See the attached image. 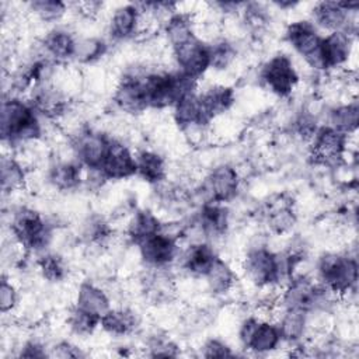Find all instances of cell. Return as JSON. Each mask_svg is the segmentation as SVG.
I'll return each instance as SVG.
<instances>
[{"mask_svg":"<svg viewBox=\"0 0 359 359\" xmlns=\"http://www.w3.org/2000/svg\"><path fill=\"white\" fill-rule=\"evenodd\" d=\"M41 135L38 112L29 101L18 97L4 98L1 104V137L4 143H24Z\"/></svg>","mask_w":359,"mask_h":359,"instance_id":"6da1fadb","label":"cell"},{"mask_svg":"<svg viewBox=\"0 0 359 359\" xmlns=\"http://www.w3.org/2000/svg\"><path fill=\"white\" fill-rule=\"evenodd\" d=\"M247 278L257 286L279 283L290 276V268L285 257L276 255L265 247L251 248L244 258Z\"/></svg>","mask_w":359,"mask_h":359,"instance_id":"7a4b0ae2","label":"cell"},{"mask_svg":"<svg viewBox=\"0 0 359 359\" xmlns=\"http://www.w3.org/2000/svg\"><path fill=\"white\" fill-rule=\"evenodd\" d=\"M10 230L18 245L29 251L43 250L52 237L50 226L46 220L29 208H18L14 212Z\"/></svg>","mask_w":359,"mask_h":359,"instance_id":"3957f363","label":"cell"},{"mask_svg":"<svg viewBox=\"0 0 359 359\" xmlns=\"http://www.w3.org/2000/svg\"><path fill=\"white\" fill-rule=\"evenodd\" d=\"M318 273L327 290L346 293L356 285L358 264L349 257L327 254L320 259Z\"/></svg>","mask_w":359,"mask_h":359,"instance_id":"277c9868","label":"cell"},{"mask_svg":"<svg viewBox=\"0 0 359 359\" xmlns=\"http://www.w3.org/2000/svg\"><path fill=\"white\" fill-rule=\"evenodd\" d=\"M286 39L292 48L313 69L323 70V36L318 35L314 25L309 21H294L286 29Z\"/></svg>","mask_w":359,"mask_h":359,"instance_id":"5b68a950","label":"cell"},{"mask_svg":"<svg viewBox=\"0 0 359 359\" xmlns=\"http://www.w3.org/2000/svg\"><path fill=\"white\" fill-rule=\"evenodd\" d=\"M261 79L273 94L287 97L294 90L299 74L289 56L275 55L262 66Z\"/></svg>","mask_w":359,"mask_h":359,"instance_id":"8992f818","label":"cell"},{"mask_svg":"<svg viewBox=\"0 0 359 359\" xmlns=\"http://www.w3.org/2000/svg\"><path fill=\"white\" fill-rule=\"evenodd\" d=\"M178 72L192 80H198L210 67L209 48L196 36L172 49Z\"/></svg>","mask_w":359,"mask_h":359,"instance_id":"52a82bcc","label":"cell"},{"mask_svg":"<svg viewBox=\"0 0 359 359\" xmlns=\"http://www.w3.org/2000/svg\"><path fill=\"white\" fill-rule=\"evenodd\" d=\"M240 339L247 349L257 353L273 351L282 341L278 325L257 318H248L243 323L240 328Z\"/></svg>","mask_w":359,"mask_h":359,"instance_id":"ba28073f","label":"cell"},{"mask_svg":"<svg viewBox=\"0 0 359 359\" xmlns=\"http://www.w3.org/2000/svg\"><path fill=\"white\" fill-rule=\"evenodd\" d=\"M111 139L100 132H81L74 142L77 161L88 170H100L107 157Z\"/></svg>","mask_w":359,"mask_h":359,"instance_id":"9c48e42d","label":"cell"},{"mask_svg":"<svg viewBox=\"0 0 359 359\" xmlns=\"http://www.w3.org/2000/svg\"><path fill=\"white\" fill-rule=\"evenodd\" d=\"M137 247L143 261L156 268H164L171 264L178 252L177 238L165 233L164 229L160 233L140 241Z\"/></svg>","mask_w":359,"mask_h":359,"instance_id":"30bf717a","label":"cell"},{"mask_svg":"<svg viewBox=\"0 0 359 359\" xmlns=\"http://www.w3.org/2000/svg\"><path fill=\"white\" fill-rule=\"evenodd\" d=\"M327 289H318L304 276L292 278L283 292L285 309H294L302 311H309L321 303Z\"/></svg>","mask_w":359,"mask_h":359,"instance_id":"8fae6325","label":"cell"},{"mask_svg":"<svg viewBox=\"0 0 359 359\" xmlns=\"http://www.w3.org/2000/svg\"><path fill=\"white\" fill-rule=\"evenodd\" d=\"M238 189V174L229 164H222L210 171L205 180L203 191L208 202L224 203L233 199Z\"/></svg>","mask_w":359,"mask_h":359,"instance_id":"7c38bea8","label":"cell"},{"mask_svg":"<svg viewBox=\"0 0 359 359\" xmlns=\"http://www.w3.org/2000/svg\"><path fill=\"white\" fill-rule=\"evenodd\" d=\"M114 102L119 109L130 115L142 114L146 108H149L143 87V76L126 74L115 90Z\"/></svg>","mask_w":359,"mask_h":359,"instance_id":"4fadbf2b","label":"cell"},{"mask_svg":"<svg viewBox=\"0 0 359 359\" xmlns=\"http://www.w3.org/2000/svg\"><path fill=\"white\" fill-rule=\"evenodd\" d=\"M346 149V135L325 126L317 130L313 137V157L321 164H337Z\"/></svg>","mask_w":359,"mask_h":359,"instance_id":"5bb4252c","label":"cell"},{"mask_svg":"<svg viewBox=\"0 0 359 359\" xmlns=\"http://www.w3.org/2000/svg\"><path fill=\"white\" fill-rule=\"evenodd\" d=\"M107 180H125L136 174V157L121 142L112 140L100 168Z\"/></svg>","mask_w":359,"mask_h":359,"instance_id":"9a60e30c","label":"cell"},{"mask_svg":"<svg viewBox=\"0 0 359 359\" xmlns=\"http://www.w3.org/2000/svg\"><path fill=\"white\" fill-rule=\"evenodd\" d=\"M358 3H335L321 1L314 6L313 17L320 27L334 31H348L349 13L356 11Z\"/></svg>","mask_w":359,"mask_h":359,"instance_id":"2e32d148","label":"cell"},{"mask_svg":"<svg viewBox=\"0 0 359 359\" xmlns=\"http://www.w3.org/2000/svg\"><path fill=\"white\" fill-rule=\"evenodd\" d=\"M351 53V35L344 31H334L323 38L324 69L344 65Z\"/></svg>","mask_w":359,"mask_h":359,"instance_id":"e0dca14e","label":"cell"},{"mask_svg":"<svg viewBox=\"0 0 359 359\" xmlns=\"http://www.w3.org/2000/svg\"><path fill=\"white\" fill-rule=\"evenodd\" d=\"M174 119L181 128L199 126L209 122L203 112L201 98L195 91L185 94L175 102Z\"/></svg>","mask_w":359,"mask_h":359,"instance_id":"ac0fdd59","label":"cell"},{"mask_svg":"<svg viewBox=\"0 0 359 359\" xmlns=\"http://www.w3.org/2000/svg\"><path fill=\"white\" fill-rule=\"evenodd\" d=\"M140 10L136 4H125L118 7L109 22V34L114 39H128L130 38L139 25Z\"/></svg>","mask_w":359,"mask_h":359,"instance_id":"d6986e66","label":"cell"},{"mask_svg":"<svg viewBox=\"0 0 359 359\" xmlns=\"http://www.w3.org/2000/svg\"><path fill=\"white\" fill-rule=\"evenodd\" d=\"M201 230L208 237H220L229 227L227 209L219 202H205L199 215Z\"/></svg>","mask_w":359,"mask_h":359,"instance_id":"ffe728a7","label":"cell"},{"mask_svg":"<svg viewBox=\"0 0 359 359\" xmlns=\"http://www.w3.org/2000/svg\"><path fill=\"white\" fill-rule=\"evenodd\" d=\"M76 307H79L87 313H91L100 318L107 311L111 310L109 299L105 294V292L90 282H83L79 286Z\"/></svg>","mask_w":359,"mask_h":359,"instance_id":"44dd1931","label":"cell"},{"mask_svg":"<svg viewBox=\"0 0 359 359\" xmlns=\"http://www.w3.org/2000/svg\"><path fill=\"white\" fill-rule=\"evenodd\" d=\"M77 41L73 35L65 29H52L49 31L42 42L45 53L53 60H67L74 57Z\"/></svg>","mask_w":359,"mask_h":359,"instance_id":"7402d4cb","label":"cell"},{"mask_svg":"<svg viewBox=\"0 0 359 359\" xmlns=\"http://www.w3.org/2000/svg\"><path fill=\"white\" fill-rule=\"evenodd\" d=\"M199 98L203 112L208 121H210L216 115L226 112L233 105L234 91L233 88L226 86H212L206 91H203Z\"/></svg>","mask_w":359,"mask_h":359,"instance_id":"603a6c76","label":"cell"},{"mask_svg":"<svg viewBox=\"0 0 359 359\" xmlns=\"http://www.w3.org/2000/svg\"><path fill=\"white\" fill-rule=\"evenodd\" d=\"M216 258L213 247L206 243H198L187 250L182 257V265L189 273L205 276Z\"/></svg>","mask_w":359,"mask_h":359,"instance_id":"cb8c5ba5","label":"cell"},{"mask_svg":"<svg viewBox=\"0 0 359 359\" xmlns=\"http://www.w3.org/2000/svg\"><path fill=\"white\" fill-rule=\"evenodd\" d=\"M81 164L79 161H62L49 170V182L59 191H70L81 182Z\"/></svg>","mask_w":359,"mask_h":359,"instance_id":"d4e9b609","label":"cell"},{"mask_svg":"<svg viewBox=\"0 0 359 359\" xmlns=\"http://www.w3.org/2000/svg\"><path fill=\"white\" fill-rule=\"evenodd\" d=\"M161 230V222L149 210L136 212L128 224V236L135 244H139L140 241L160 233Z\"/></svg>","mask_w":359,"mask_h":359,"instance_id":"484cf974","label":"cell"},{"mask_svg":"<svg viewBox=\"0 0 359 359\" xmlns=\"http://www.w3.org/2000/svg\"><path fill=\"white\" fill-rule=\"evenodd\" d=\"M136 174L150 184H158L165 178V163L160 154L144 150L136 157Z\"/></svg>","mask_w":359,"mask_h":359,"instance_id":"4316f807","label":"cell"},{"mask_svg":"<svg viewBox=\"0 0 359 359\" xmlns=\"http://www.w3.org/2000/svg\"><path fill=\"white\" fill-rule=\"evenodd\" d=\"M137 324L136 316L129 311V310H123V309H118V310H109L107 311L100 321V325L111 335H126L129 332H132L135 330Z\"/></svg>","mask_w":359,"mask_h":359,"instance_id":"83f0119b","label":"cell"},{"mask_svg":"<svg viewBox=\"0 0 359 359\" xmlns=\"http://www.w3.org/2000/svg\"><path fill=\"white\" fill-rule=\"evenodd\" d=\"M205 278H206L209 289L216 294L227 293L236 282L233 269L229 266V264L226 261H223L219 257L215 259V262L206 272Z\"/></svg>","mask_w":359,"mask_h":359,"instance_id":"f1b7e54d","label":"cell"},{"mask_svg":"<svg viewBox=\"0 0 359 359\" xmlns=\"http://www.w3.org/2000/svg\"><path fill=\"white\" fill-rule=\"evenodd\" d=\"M1 189L4 194H11L21 189L25 184V171L22 165L11 156H4L0 164Z\"/></svg>","mask_w":359,"mask_h":359,"instance_id":"f546056e","label":"cell"},{"mask_svg":"<svg viewBox=\"0 0 359 359\" xmlns=\"http://www.w3.org/2000/svg\"><path fill=\"white\" fill-rule=\"evenodd\" d=\"M278 328L282 339L287 342L299 341L303 337L306 328V311L286 309L278 324Z\"/></svg>","mask_w":359,"mask_h":359,"instance_id":"4dcf8cb0","label":"cell"},{"mask_svg":"<svg viewBox=\"0 0 359 359\" xmlns=\"http://www.w3.org/2000/svg\"><path fill=\"white\" fill-rule=\"evenodd\" d=\"M165 36L172 49L195 36L192 22L185 14H172L165 24Z\"/></svg>","mask_w":359,"mask_h":359,"instance_id":"1f68e13d","label":"cell"},{"mask_svg":"<svg viewBox=\"0 0 359 359\" xmlns=\"http://www.w3.org/2000/svg\"><path fill=\"white\" fill-rule=\"evenodd\" d=\"M358 115H359L358 104L352 102L348 105H339L334 108L330 114V122H331L330 126L348 135L349 132H353L356 129Z\"/></svg>","mask_w":359,"mask_h":359,"instance_id":"d6a6232c","label":"cell"},{"mask_svg":"<svg viewBox=\"0 0 359 359\" xmlns=\"http://www.w3.org/2000/svg\"><path fill=\"white\" fill-rule=\"evenodd\" d=\"M41 275L49 282H60L67 275V268L63 259L56 254H43L38 259Z\"/></svg>","mask_w":359,"mask_h":359,"instance_id":"836d02e7","label":"cell"},{"mask_svg":"<svg viewBox=\"0 0 359 359\" xmlns=\"http://www.w3.org/2000/svg\"><path fill=\"white\" fill-rule=\"evenodd\" d=\"M29 10L43 22H55L66 13V4L56 0H36L29 3Z\"/></svg>","mask_w":359,"mask_h":359,"instance_id":"e575fe53","label":"cell"},{"mask_svg":"<svg viewBox=\"0 0 359 359\" xmlns=\"http://www.w3.org/2000/svg\"><path fill=\"white\" fill-rule=\"evenodd\" d=\"M208 48H209L210 67L216 70H224L236 59V49L227 41L215 42L212 45H208Z\"/></svg>","mask_w":359,"mask_h":359,"instance_id":"d590c367","label":"cell"},{"mask_svg":"<svg viewBox=\"0 0 359 359\" xmlns=\"http://www.w3.org/2000/svg\"><path fill=\"white\" fill-rule=\"evenodd\" d=\"M100 317L87 313L79 307H74L69 316V325L79 335L91 334L100 325Z\"/></svg>","mask_w":359,"mask_h":359,"instance_id":"8d00e7d4","label":"cell"},{"mask_svg":"<svg viewBox=\"0 0 359 359\" xmlns=\"http://www.w3.org/2000/svg\"><path fill=\"white\" fill-rule=\"evenodd\" d=\"M107 50L105 43L97 38H88L77 42L74 57L80 62L90 63L100 59Z\"/></svg>","mask_w":359,"mask_h":359,"instance_id":"74e56055","label":"cell"},{"mask_svg":"<svg viewBox=\"0 0 359 359\" xmlns=\"http://www.w3.org/2000/svg\"><path fill=\"white\" fill-rule=\"evenodd\" d=\"M268 222H269L271 229L275 233L282 234V233L290 230L294 226L296 216H294L293 210L289 206L280 205V206H276V208L272 209V212L269 213Z\"/></svg>","mask_w":359,"mask_h":359,"instance_id":"f35d334b","label":"cell"},{"mask_svg":"<svg viewBox=\"0 0 359 359\" xmlns=\"http://www.w3.org/2000/svg\"><path fill=\"white\" fill-rule=\"evenodd\" d=\"M18 302V294L14 287V285L6 278H1V285H0V310L3 314L10 313Z\"/></svg>","mask_w":359,"mask_h":359,"instance_id":"ab89813d","label":"cell"},{"mask_svg":"<svg viewBox=\"0 0 359 359\" xmlns=\"http://www.w3.org/2000/svg\"><path fill=\"white\" fill-rule=\"evenodd\" d=\"M202 355L205 358H227V356H233V352L224 342L219 339H209L203 345Z\"/></svg>","mask_w":359,"mask_h":359,"instance_id":"60d3db41","label":"cell"},{"mask_svg":"<svg viewBox=\"0 0 359 359\" xmlns=\"http://www.w3.org/2000/svg\"><path fill=\"white\" fill-rule=\"evenodd\" d=\"M150 349L153 351V356H177V346L171 341H156Z\"/></svg>","mask_w":359,"mask_h":359,"instance_id":"b9f144b4","label":"cell"},{"mask_svg":"<svg viewBox=\"0 0 359 359\" xmlns=\"http://www.w3.org/2000/svg\"><path fill=\"white\" fill-rule=\"evenodd\" d=\"M48 353L45 352V348L38 344L36 341H29L27 342L20 352L21 358H45Z\"/></svg>","mask_w":359,"mask_h":359,"instance_id":"7bdbcfd3","label":"cell"},{"mask_svg":"<svg viewBox=\"0 0 359 359\" xmlns=\"http://www.w3.org/2000/svg\"><path fill=\"white\" fill-rule=\"evenodd\" d=\"M55 355L59 358H77L81 356V352L69 342H60L57 346H55Z\"/></svg>","mask_w":359,"mask_h":359,"instance_id":"ee69618b","label":"cell"}]
</instances>
